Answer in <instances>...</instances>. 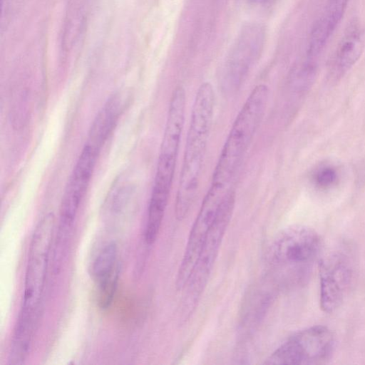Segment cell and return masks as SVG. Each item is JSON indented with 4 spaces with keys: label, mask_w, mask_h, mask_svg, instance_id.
Masks as SVG:
<instances>
[{
    "label": "cell",
    "mask_w": 365,
    "mask_h": 365,
    "mask_svg": "<svg viewBox=\"0 0 365 365\" xmlns=\"http://www.w3.org/2000/svg\"><path fill=\"white\" fill-rule=\"evenodd\" d=\"M215 100L211 83H202L192 107L176 194L175 215L178 220L186 217L198 190L212 128Z\"/></svg>",
    "instance_id": "6da1fadb"
},
{
    "label": "cell",
    "mask_w": 365,
    "mask_h": 365,
    "mask_svg": "<svg viewBox=\"0 0 365 365\" xmlns=\"http://www.w3.org/2000/svg\"><path fill=\"white\" fill-rule=\"evenodd\" d=\"M269 95L263 83L250 92L237 113L215 167L210 187L227 193L264 118Z\"/></svg>",
    "instance_id": "7a4b0ae2"
},
{
    "label": "cell",
    "mask_w": 365,
    "mask_h": 365,
    "mask_svg": "<svg viewBox=\"0 0 365 365\" xmlns=\"http://www.w3.org/2000/svg\"><path fill=\"white\" fill-rule=\"evenodd\" d=\"M319 274L320 307L333 312L341 304L351 283L352 261L345 252H334L319 262Z\"/></svg>",
    "instance_id": "ba28073f"
},
{
    "label": "cell",
    "mask_w": 365,
    "mask_h": 365,
    "mask_svg": "<svg viewBox=\"0 0 365 365\" xmlns=\"http://www.w3.org/2000/svg\"><path fill=\"white\" fill-rule=\"evenodd\" d=\"M225 197L207 191L191 227L186 247L177 273L175 286L178 290H182L187 283L204 240Z\"/></svg>",
    "instance_id": "30bf717a"
},
{
    "label": "cell",
    "mask_w": 365,
    "mask_h": 365,
    "mask_svg": "<svg viewBox=\"0 0 365 365\" xmlns=\"http://www.w3.org/2000/svg\"><path fill=\"white\" fill-rule=\"evenodd\" d=\"M122 107L121 98L118 95L107 101L91 125L86 144L101 151L118 122Z\"/></svg>",
    "instance_id": "5bb4252c"
},
{
    "label": "cell",
    "mask_w": 365,
    "mask_h": 365,
    "mask_svg": "<svg viewBox=\"0 0 365 365\" xmlns=\"http://www.w3.org/2000/svg\"><path fill=\"white\" fill-rule=\"evenodd\" d=\"M365 46V34L357 24L350 25L334 53L330 63L329 76L336 80L343 76L357 62Z\"/></svg>",
    "instance_id": "4fadbf2b"
},
{
    "label": "cell",
    "mask_w": 365,
    "mask_h": 365,
    "mask_svg": "<svg viewBox=\"0 0 365 365\" xmlns=\"http://www.w3.org/2000/svg\"><path fill=\"white\" fill-rule=\"evenodd\" d=\"M322 247L319 234L302 225L289 226L277 235L269 251L277 281L287 289L307 283Z\"/></svg>",
    "instance_id": "3957f363"
},
{
    "label": "cell",
    "mask_w": 365,
    "mask_h": 365,
    "mask_svg": "<svg viewBox=\"0 0 365 365\" xmlns=\"http://www.w3.org/2000/svg\"><path fill=\"white\" fill-rule=\"evenodd\" d=\"M99 151L85 144L63 195L59 224L73 227L81 203L89 187Z\"/></svg>",
    "instance_id": "8fae6325"
},
{
    "label": "cell",
    "mask_w": 365,
    "mask_h": 365,
    "mask_svg": "<svg viewBox=\"0 0 365 365\" xmlns=\"http://www.w3.org/2000/svg\"><path fill=\"white\" fill-rule=\"evenodd\" d=\"M264 29L259 24L245 26L236 40L227 60L222 84L227 91L237 88L263 48Z\"/></svg>",
    "instance_id": "9c48e42d"
},
{
    "label": "cell",
    "mask_w": 365,
    "mask_h": 365,
    "mask_svg": "<svg viewBox=\"0 0 365 365\" xmlns=\"http://www.w3.org/2000/svg\"><path fill=\"white\" fill-rule=\"evenodd\" d=\"M335 347L334 333L322 325L300 330L281 344L265 364L316 365L325 364Z\"/></svg>",
    "instance_id": "8992f818"
},
{
    "label": "cell",
    "mask_w": 365,
    "mask_h": 365,
    "mask_svg": "<svg viewBox=\"0 0 365 365\" xmlns=\"http://www.w3.org/2000/svg\"><path fill=\"white\" fill-rule=\"evenodd\" d=\"M235 192L231 190L222 200L214 222L204 240L193 269L182 290L181 314L187 319L202 294L218 256L226 230L234 212Z\"/></svg>",
    "instance_id": "277c9868"
},
{
    "label": "cell",
    "mask_w": 365,
    "mask_h": 365,
    "mask_svg": "<svg viewBox=\"0 0 365 365\" xmlns=\"http://www.w3.org/2000/svg\"><path fill=\"white\" fill-rule=\"evenodd\" d=\"M337 170L331 165H324L317 168L313 174L312 180L320 189H328L334 185L338 180Z\"/></svg>",
    "instance_id": "e0dca14e"
},
{
    "label": "cell",
    "mask_w": 365,
    "mask_h": 365,
    "mask_svg": "<svg viewBox=\"0 0 365 365\" xmlns=\"http://www.w3.org/2000/svg\"><path fill=\"white\" fill-rule=\"evenodd\" d=\"M186 96L182 86L173 90L160 148L155 177L173 183L176 168L185 113Z\"/></svg>",
    "instance_id": "52a82bcc"
},
{
    "label": "cell",
    "mask_w": 365,
    "mask_h": 365,
    "mask_svg": "<svg viewBox=\"0 0 365 365\" xmlns=\"http://www.w3.org/2000/svg\"><path fill=\"white\" fill-rule=\"evenodd\" d=\"M120 264L106 277L96 282L98 306L101 309H108L113 303L120 276Z\"/></svg>",
    "instance_id": "2e32d148"
},
{
    "label": "cell",
    "mask_w": 365,
    "mask_h": 365,
    "mask_svg": "<svg viewBox=\"0 0 365 365\" xmlns=\"http://www.w3.org/2000/svg\"><path fill=\"white\" fill-rule=\"evenodd\" d=\"M246 2L255 5H263L270 2L272 0H245Z\"/></svg>",
    "instance_id": "ac0fdd59"
},
{
    "label": "cell",
    "mask_w": 365,
    "mask_h": 365,
    "mask_svg": "<svg viewBox=\"0 0 365 365\" xmlns=\"http://www.w3.org/2000/svg\"><path fill=\"white\" fill-rule=\"evenodd\" d=\"M349 0H328L314 22L309 37L306 57L317 59L341 21Z\"/></svg>",
    "instance_id": "7c38bea8"
},
{
    "label": "cell",
    "mask_w": 365,
    "mask_h": 365,
    "mask_svg": "<svg viewBox=\"0 0 365 365\" xmlns=\"http://www.w3.org/2000/svg\"><path fill=\"white\" fill-rule=\"evenodd\" d=\"M118 247L114 242L106 244L97 255L93 266L92 274L96 282L109 275L119 264Z\"/></svg>",
    "instance_id": "9a60e30c"
},
{
    "label": "cell",
    "mask_w": 365,
    "mask_h": 365,
    "mask_svg": "<svg viewBox=\"0 0 365 365\" xmlns=\"http://www.w3.org/2000/svg\"><path fill=\"white\" fill-rule=\"evenodd\" d=\"M54 231L55 218L53 213L44 215L35 227L29 250L19 319L37 322Z\"/></svg>",
    "instance_id": "5b68a950"
}]
</instances>
